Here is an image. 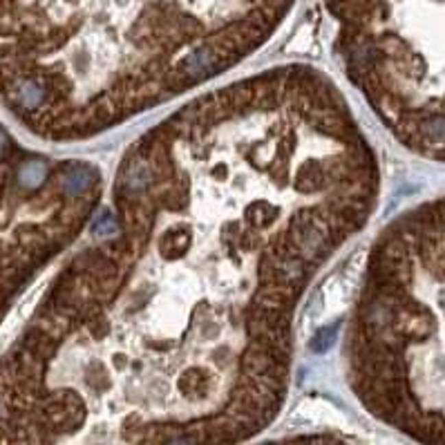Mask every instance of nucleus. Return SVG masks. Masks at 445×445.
Returning <instances> with one entry per match:
<instances>
[{"instance_id": "f257e3e1", "label": "nucleus", "mask_w": 445, "mask_h": 445, "mask_svg": "<svg viewBox=\"0 0 445 445\" xmlns=\"http://www.w3.org/2000/svg\"><path fill=\"white\" fill-rule=\"evenodd\" d=\"M381 164L291 65L128 145L99 233L0 376V445H237L287 398L306 289L370 224Z\"/></svg>"}, {"instance_id": "f03ea898", "label": "nucleus", "mask_w": 445, "mask_h": 445, "mask_svg": "<svg viewBox=\"0 0 445 445\" xmlns=\"http://www.w3.org/2000/svg\"><path fill=\"white\" fill-rule=\"evenodd\" d=\"M340 356L349 387L376 418L445 445V195L383 228Z\"/></svg>"}]
</instances>
